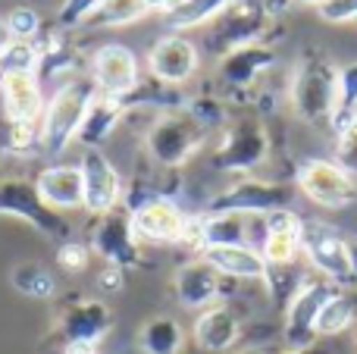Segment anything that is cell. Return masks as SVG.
<instances>
[{"label":"cell","mask_w":357,"mask_h":354,"mask_svg":"<svg viewBox=\"0 0 357 354\" xmlns=\"http://www.w3.org/2000/svg\"><path fill=\"white\" fill-rule=\"evenodd\" d=\"M185 345V330L176 317H151L138 330V351L142 354H178Z\"/></svg>","instance_id":"obj_25"},{"label":"cell","mask_w":357,"mask_h":354,"mask_svg":"<svg viewBox=\"0 0 357 354\" xmlns=\"http://www.w3.org/2000/svg\"><path fill=\"white\" fill-rule=\"evenodd\" d=\"M88 248L107 267H119L126 273L144 267V245L135 236L129 207H116L104 217H94L91 229H88Z\"/></svg>","instance_id":"obj_7"},{"label":"cell","mask_w":357,"mask_h":354,"mask_svg":"<svg viewBox=\"0 0 357 354\" xmlns=\"http://www.w3.org/2000/svg\"><path fill=\"white\" fill-rule=\"evenodd\" d=\"M104 0H63L60 13H56V25L63 31H75V29H85V22L98 13V6Z\"/></svg>","instance_id":"obj_34"},{"label":"cell","mask_w":357,"mask_h":354,"mask_svg":"<svg viewBox=\"0 0 357 354\" xmlns=\"http://www.w3.org/2000/svg\"><path fill=\"white\" fill-rule=\"evenodd\" d=\"M195 345L204 354H226L238 345L241 339V320L229 305H213L207 311L197 314L195 326H191Z\"/></svg>","instance_id":"obj_22"},{"label":"cell","mask_w":357,"mask_h":354,"mask_svg":"<svg viewBox=\"0 0 357 354\" xmlns=\"http://www.w3.org/2000/svg\"><path fill=\"white\" fill-rule=\"evenodd\" d=\"M304 198L326 210H345L357 201V179L333 160H304L295 173Z\"/></svg>","instance_id":"obj_12"},{"label":"cell","mask_w":357,"mask_h":354,"mask_svg":"<svg viewBox=\"0 0 357 354\" xmlns=\"http://www.w3.org/2000/svg\"><path fill=\"white\" fill-rule=\"evenodd\" d=\"M63 354H100L98 348H63Z\"/></svg>","instance_id":"obj_44"},{"label":"cell","mask_w":357,"mask_h":354,"mask_svg":"<svg viewBox=\"0 0 357 354\" xmlns=\"http://www.w3.org/2000/svg\"><path fill=\"white\" fill-rule=\"evenodd\" d=\"M339 292V286L323 276H307L295 298L285 305V320H282V345L285 351H304L317 345V317H320L323 305Z\"/></svg>","instance_id":"obj_9"},{"label":"cell","mask_w":357,"mask_h":354,"mask_svg":"<svg viewBox=\"0 0 357 354\" xmlns=\"http://www.w3.org/2000/svg\"><path fill=\"white\" fill-rule=\"evenodd\" d=\"M10 286L16 288L19 295L31 298V301H54L56 292H60L54 270L44 267V263H38V261L16 263V267L10 270Z\"/></svg>","instance_id":"obj_26"},{"label":"cell","mask_w":357,"mask_h":354,"mask_svg":"<svg viewBox=\"0 0 357 354\" xmlns=\"http://www.w3.org/2000/svg\"><path fill=\"white\" fill-rule=\"evenodd\" d=\"M291 201V188L285 182L260 179V176H238L232 185L216 192L204 213H245V217H270L285 210Z\"/></svg>","instance_id":"obj_8"},{"label":"cell","mask_w":357,"mask_h":354,"mask_svg":"<svg viewBox=\"0 0 357 354\" xmlns=\"http://www.w3.org/2000/svg\"><path fill=\"white\" fill-rule=\"evenodd\" d=\"M270 148L273 141L264 119L257 116L229 119L220 132L213 154H210V167L226 176H254V169H260L270 160Z\"/></svg>","instance_id":"obj_5"},{"label":"cell","mask_w":357,"mask_h":354,"mask_svg":"<svg viewBox=\"0 0 357 354\" xmlns=\"http://www.w3.org/2000/svg\"><path fill=\"white\" fill-rule=\"evenodd\" d=\"M38 56V41H10V47L0 54V72H35Z\"/></svg>","instance_id":"obj_33"},{"label":"cell","mask_w":357,"mask_h":354,"mask_svg":"<svg viewBox=\"0 0 357 354\" xmlns=\"http://www.w3.org/2000/svg\"><path fill=\"white\" fill-rule=\"evenodd\" d=\"M91 248L88 242H79V238H66V242L56 245V263L66 273H85L88 263H91Z\"/></svg>","instance_id":"obj_35"},{"label":"cell","mask_w":357,"mask_h":354,"mask_svg":"<svg viewBox=\"0 0 357 354\" xmlns=\"http://www.w3.org/2000/svg\"><path fill=\"white\" fill-rule=\"evenodd\" d=\"M273 22V6L264 0H238L229 10H222L213 22L204 25L201 50L213 60H222L226 54L248 44H260Z\"/></svg>","instance_id":"obj_4"},{"label":"cell","mask_w":357,"mask_h":354,"mask_svg":"<svg viewBox=\"0 0 357 354\" xmlns=\"http://www.w3.org/2000/svg\"><path fill=\"white\" fill-rule=\"evenodd\" d=\"M335 163L357 179V119L335 135Z\"/></svg>","instance_id":"obj_36"},{"label":"cell","mask_w":357,"mask_h":354,"mask_svg":"<svg viewBox=\"0 0 357 354\" xmlns=\"http://www.w3.org/2000/svg\"><path fill=\"white\" fill-rule=\"evenodd\" d=\"M354 342H357V326H354Z\"/></svg>","instance_id":"obj_46"},{"label":"cell","mask_w":357,"mask_h":354,"mask_svg":"<svg viewBox=\"0 0 357 354\" xmlns=\"http://www.w3.org/2000/svg\"><path fill=\"white\" fill-rule=\"evenodd\" d=\"M0 144H3V151L13 157L41 154V132H38L35 123H6L3 135H0Z\"/></svg>","instance_id":"obj_31"},{"label":"cell","mask_w":357,"mask_h":354,"mask_svg":"<svg viewBox=\"0 0 357 354\" xmlns=\"http://www.w3.org/2000/svg\"><path fill=\"white\" fill-rule=\"evenodd\" d=\"M88 75H91L98 94H107V98H116V100H126L144 79L138 54L119 41L100 44L94 50L91 60H88Z\"/></svg>","instance_id":"obj_11"},{"label":"cell","mask_w":357,"mask_h":354,"mask_svg":"<svg viewBox=\"0 0 357 354\" xmlns=\"http://www.w3.org/2000/svg\"><path fill=\"white\" fill-rule=\"evenodd\" d=\"M317 16L333 25H357V0H320Z\"/></svg>","instance_id":"obj_37"},{"label":"cell","mask_w":357,"mask_h":354,"mask_svg":"<svg viewBox=\"0 0 357 354\" xmlns=\"http://www.w3.org/2000/svg\"><path fill=\"white\" fill-rule=\"evenodd\" d=\"M273 66H276V50L260 41V44L238 47L232 54H226L222 60H216V75H220V82L229 91L241 94V91H251L254 85H260V79Z\"/></svg>","instance_id":"obj_19"},{"label":"cell","mask_w":357,"mask_h":354,"mask_svg":"<svg viewBox=\"0 0 357 354\" xmlns=\"http://www.w3.org/2000/svg\"><path fill=\"white\" fill-rule=\"evenodd\" d=\"M129 213L142 245H182L185 226H188V217H191L173 198H151Z\"/></svg>","instance_id":"obj_16"},{"label":"cell","mask_w":357,"mask_h":354,"mask_svg":"<svg viewBox=\"0 0 357 354\" xmlns=\"http://www.w3.org/2000/svg\"><path fill=\"white\" fill-rule=\"evenodd\" d=\"M354 119H357V63H345L339 69V94H335V110L333 119H329V129H333V135H339Z\"/></svg>","instance_id":"obj_29"},{"label":"cell","mask_w":357,"mask_h":354,"mask_svg":"<svg viewBox=\"0 0 357 354\" xmlns=\"http://www.w3.org/2000/svg\"><path fill=\"white\" fill-rule=\"evenodd\" d=\"M339 69L342 66L326 50H304L289 82V100L298 119L310 125H329L335 110V94H339Z\"/></svg>","instance_id":"obj_2"},{"label":"cell","mask_w":357,"mask_h":354,"mask_svg":"<svg viewBox=\"0 0 357 354\" xmlns=\"http://www.w3.org/2000/svg\"><path fill=\"white\" fill-rule=\"evenodd\" d=\"M301 254L307 257V267L317 276L335 282L339 288L354 286L351 263H348V238L339 236L329 223L320 220H304V236H301Z\"/></svg>","instance_id":"obj_10"},{"label":"cell","mask_w":357,"mask_h":354,"mask_svg":"<svg viewBox=\"0 0 357 354\" xmlns=\"http://www.w3.org/2000/svg\"><path fill=\"white\" fill-rule=\"evenodd\" d=\"M113 326V311L104 298H79L56 317V336L66 348H98Z\"/></svg>","instance_id":"obj_13"},{"label":"cell","mask_w":357,"mask_h":354,"mask_svg":"<svg viewBox=\"0 0 357 354\" xmlns=\"http://www.w3.org/2000/svg\"><path fill=\"white\" fill-rule=\"evenodd\" d=\"M94 94H98V88H94L88 72L73 75V79L60 82L54 88L47 107H44L41 123H38V132H41V157L56 160V157H63L73 148Z\"/></svg>","instance_id":"obj_1"},{"label":"cell","mask_w":357,"mask_h":354,"mask_svg":"<svg viewBox=\"0 0 357 354\" xmlns=\"http://www.w3.org/2000/svg\"><path fill=\"white\" fill-rule=\"evenodd\" d=\"M301 236H304V220L295 210H276L266 217V238L260 245L266 267H289L301 254Z\"/></svg>","instance_id":"obj_21"},{"label":"cell","mask_w":357,"mask_h":354,"mask_svg":"<svg viewBox=\"0 0 357 354\" xmlns=\"http://www.w3.org/2000/svg\"><path fill=\"white\" fill-rule=\"evenodd\" d=\"M238 0H182V6H176L167 16V25L173 31H191V29H204L207 22H213L222 10H229Z\"/></svg>","instance_id":"obj_27"},{"label":"cell","mask_w":357,"mask_h":354,"mask_svg":"<svg viewBox=\"0 0 357 354\" xmlns=\"http://www.w3.org/2000/svg\"><path fill=\"white\" fill-rule=\"evenodd\" d=\"M35 188L44 204L66 217L69 210H85V179L79 163H47L35 176Z\"/></svg>","instance_id":"obj_20"},{"label":"cell","mask_w":357,"mask_h":354,"mask_svg":"<svg viewBox=\"0 0 357 354\" xmlns=\"http://www.w3.org/2000/svg\"><path fill=\"white\" fill-rule=\"evenodd\" d=\"M238 354H270L266 348H248V351H238Z\"/></svg>","instance_id":"obj_45"},{"label":"cell","mask_w":357,"mask_h":354,"mask_svg":"<svg viewBox=\"0 0 357 354\" xmlns=\"http://www.w3.org/2000/svg\"><path fill=\"white\" fill-rule=\"evenodd\" d=\"M123 119H126L123 100L107 98V94H94L75 141L82 144V151H104V144L110 141L113 132L123 125Z\"/></svg>","instance_id":"obj_24"},{"label":"cell","mask_w":357,"mask_h":354,"mask_svg":"<svg viewBox=\"0 0 357 354\" xmlns=\"http://www.w3.org/2000/svg\"><path fill=\"white\" fill-rule=\"evenodd\" d=\"M282 354H333L329 348H320V345H314V348H304V351H282Z\"/></svg>","instance_id":"obj_43"},{"label":"cell","mask_w":357,"mask_h":354,"mask_svg":"<svg viewBox=\"0 0 357 354\" xmlns=\"http://www.w3.org/2000/svg\"><path fill=\"white\" fill-rule=\"evenodd\" d=\"M0 217L25 220L31 229H38L50 242H66L73 238V226L63 213L44 204L38 194L35 179H22V176H6L0 179Z\"/></svg>","instance_id":"obj_6"},{"label":"cell","mask_w":357,"mask_h":354,"mask_svg":"<svg viewBox=\"0 0 357 354\" xmlns=\"http://www.w3.org/2000/svg\"><path fill=\"white\" fill-rule=\"evenodd\" d=\"M348 263H351V276L357 286V238H348Z\"/></svg>","instance_id":"obj_40"},{"label":"cell","mask_w":357,"mask_h":354,"mask_svg":"<svg viewBox=\"0 0 357 354\" xmlns=\"http://www.w3.org/2000/svg\"><path fill=\"white\" fill-rule=\"evenodd\" d=\"M10 41H13V38H10V31H6V25H3V16H0V54L10 47Z\"/></svg>","instance_id":"obj_42"},{"label":"cell","mask_w":357,"mask_h":354,"mask_svg":"<svg viewBox=\"0 0 357 354\" xmlns=\"http://www.w3.org/2000/svg\"><path fill=\"white\" fill-rule=\"evenodd\" d=\"M201 257L226 279H238V282L266 279V261L251 245H213V248H204Z\"/></svg>","instance_id":"obj_23"},{"label":"cell","mask_w":357,"mask_h":354,"mask_svg":"<svg viewBox=\"0 0 357 354\" xmlns=\"http://www.w3.org/2000/svg\"><path fill=\"white\" fill-rule=\"evenodd\" d=\"M279 3L291 6V10H304V6H314V10H317V3H320V0H279Z\"/></svg>","instance_id":"obj_41"},{"label":"cell","mask_w":357,"mask_h":354,"mask_svg":"<svg viewBox=\"0 0 357 354\" xmlns=\"http://www.w3.org/2000/svg\"><path fill=\"white\" fill-rule=\"evenodd\" d=\"M148 13L151 10L144 0H104L98 6V13L85 22V29H123V25L144 19Z\"/></svg>","instance_id":"obj_30"},{"label":"cell","mask_w":357,"mask_h":354,"mask_svg":"<svg viewBox=\"0 0 357 354\" xmlns=\"http://www.w3.org/2000/svg\"><path fill=\"white\" fill-rule=\"evenodd\" d=\"M210 129L188 110H169V113H157L151 119V125L144 129V157L160 169H178L207 144Z\"/></svg>","instance_id":"obj_3"},{"label":"cell","mask_w":357,"mask_h":354,"mask_svg":"<svg viewBox=\"0 0 357 354\" xmlns=\"http://www.w3.org/2000/svg\"><path fill=\"white\" fill-rule=\"evenodd\" d=\"M144 3H148L151 13H163V16H169L176 6H182V0H144Z\"/></svg>","instance_id":"obj_39"},{"label":"cell","mask_w":357,"mask_h":354,"mask_svg":"<svg viewBox=\"0 0 357 354\" xmlns=\"http://www.w3.org/2000/svg\"><path fill=\"white\" fill-rule=\"evenodd\" d=\"M47 98L35 72H0V110L6 123H41Z\"/></svg>","instance_id":"obj_18"},{"label":"cell","mask_w":357,"mask_h":354,"mask_svg":"<svg viewBox=\"0 0 357 354\" xmlns=\"http://www.w3.org/2000/svg\"><path fill=\"white\" fill-rule=\"evenodd\" d=\"M3 25H6L13 41H38V38H41V29H44L38 10L35 6H25V3L13 6V10L3 16Z\"/></svg>","instance_id":"obj_32"},{"label":"cell","mask_w":357,"mask_h":354,"mask_svg":"<svg viewBox=\"0 0 357 354\" xmlns=\"http://www.w3.org/2000/svg\"><path fill=\"white\" fill-rule=\"evenodd\" d=\"M201 69V47L191 38L169 31V35L157 38L148 50V75L169 88H182Z\"/></svg>","instance_id":"obj_14"},{"label":"cell","mask_w":357,"mask_h":354,"mask_svg":"<svg viewBox=\"0 0 357 354\" xmlns=\"http://www.w3.org/2000/svg\"><path fill=\"white\" fill-rule=\"evenodd\" d=\"M123 286H126V270H119V267H104L98 273V288L104 295H116V292H123Z\"/></svg>","instance_id":"obj_38"},{"label":"cell","mask_w":357,"mask_h":354,"mask_svg":"<svg viewBox=\"0 0 357 354\" xmlns=\"http://www.w3.org/2000/svg\"><path fill=\"white\" fill-rule=\"evenodd\" d=\"M222 282L226 276H220L201 254L185 261L182 267L173 273V295L185 311H207V307L220 305L222 298Z\"/></svg>","instance_id":"obj_17"},{"label":"cell","mask_w":357,"mask_h":354,"mask_svg":"<svg viewBox=\"0 0 357 354\" xmlns=\"http://www.w3.org/2000/svg\"><path fill=\"white\" fill-rule=\"evenodd\" d=\"M354 326H357V307H354V301L345 295V288H339V292L323 305L320 317H317V336L320 339L342 336V332L354 330Z\"/></svg>","instance_id":"obj_28"},{"label":"cell","mask_w":357,"mask_h":354,"mask_svg":"<svg viewBox=\"0 0 357 354\" xmlns=\"http://www.w3.org/2000/svg\"><path fill=\"white\" fill-rule=\"evenodd\" d=\"M79 169L85 179V213L104 217V213L123 207L126 179L104 151H82Z\"/></svg>","instance_id":"obj_15"}]
</instances>
